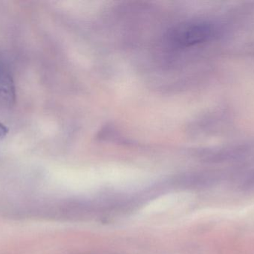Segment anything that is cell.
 <instances>
[{
    "mask_svg": "<svg viewBox=\"0 0 254 254\" xmlns=\"http://www.w3.org/2000/svg\"><path fill=\"white\" fill-rule=\"evenodd\" d=\"M214 28L208 22L184 24L171 34V40L178 46L190 47L207 41L213 36Z\"/></svg>",
    "mask_w": 254,
    "mask_h": 254,
    "instance_id": "obj_1",
    "label": "cell"
},
{
    "mask_svg": "<svg viewBox=\"0 0 254 254\" xmlns=\"http://www.w3.org/2000/svg\"><path fill=\"white\" fill-rule=\"evenodd\" d=\"M239 187L244 192L254 190V171L245 177L244 180L239 185Z\"/></svg>",
    "mask_w": 254,
    "mask_h": 254,
    "instance_id": "obj_3",
    "label": "cell"
},
{
    "mask_svg": "<svg viewBox=\"0 0 254 254\" xmlns=\"http://www.w3.org/2000/svg\"><path fill=\"white\" fill-rule=\"evenodd\" d=\"M16 102V87L10 68L0 61V107L11 108Z\"/></svg>",
    "mask_w": 254,
    "mask_h": 254,
    "instance_id": "obj_2",
    "label": "cell"
},
{
    "mask_svg": "<svg viewBox=\"0 0 254 254\" xmlns=\"http://www.w3.org/2000/svg\"><path fill=\"white\" fill-rule=\"evenodd\" d=\"M7 133H8V129H7V127L0 122V138L5 137Z\"/></svg>",
    "mask_w": 254,
    "mask_h": 254,
    "instance_id": "obj_4",
    "label": "cell"
}]
</instances>
